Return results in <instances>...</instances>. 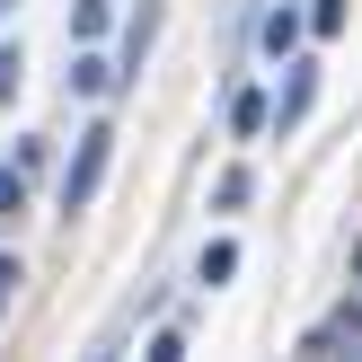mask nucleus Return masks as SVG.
Masks as SVG:
<instances>
[{
  "instance_id": "f257e3e1",
  "label": "nucleus",
  "mask_w": 362,
  "mask_h": 362,
  "mask_svg": "<svg viewBox=\"0 0 362 362\" xmlns=\"http://www.w3.org/2000/svg\"><path fill=\"white\" fill-rule=\"evenodd\" d=\"M106 168H115V124L98 115V124H80V141H71V159H62V186H53L62 212H88V204H98Z\"/></svg>"
},
{
  "instance_id": "f03ea898",
  "label": "nucleus",
  "mask_w": 362,
  "mask_h": 362,
  "mask_svg": "<svg viewBox=\"0 0 362 362\" xmlns=\"http://www.w3.org/2000/svg\"><path fill=\"white\" fill-rule=\"evenodd\" d=\"M318 106V62L300 53V62H283V88H274V133H300Z\"/></svg>"
},
{
  "instance_id": "7ed1b4c3",
  "label": "nucleus",
  "mask_w": 362,
  "mask_h": 362,
  "mask_svg": "<svg viewBox=\"0 0 362 362\" xmlns=\"http://www.w3.org/2000/svg\"><path fill=\"white\" fill-rule=\"evenodd\" d=\"M300 362H362V310H354V300H345V310L327 318V327H310Z\"/></svg>"
},
{
  "instance_id": "20e7f679",
  "label": "nucleus",
  "mask_w": 362,
  "mask_h": 362,
  "mask_svg": "<svg viewBox=\"0 0 362 362\" xmlns=\"http://www.w3.org/2000/svg\"><path fill=\"white\" fill-rule=\"evenodd\" d=\"M151 35H159V0H141V9L124 18V53H115V80H141V62H151Z\"/></svg>"
},
{
  "instance_id": "39448f33",
  "label": "nucleus",
  "mask_w": 362,
  "mask_h": 362,
  "mask_svg": "<svg viewBox=\"0 0 362 362\" xmlns=\"http://www.w3.org/2000/svg\"><path fill=\"white\" fill-rule=\"evenodd\" d=\"M230 274H239V239H204L194 247V292H221Z\"/></svg>"
},
{
  "instance_id": "423d86ee",
  "label": "nucleus",
  "mask_w": 362,
  "mask_h": 362,
  "mask_svg": "<svg viewBox=\"0 0 362 362\" xmlns=\"http://www.w3.org/2000/svg\"><path fill=\"white\" fill-rule=\"evenodd\" d=\"M106 27H115V0H71V45L80 53H98Z\"/></svg>"
},
{
  "instance_id": "0eeeda50",
  "label": "nucleus",
  "mask_w": 362,
  "mask_h": 362,
  "mask_svg": "<svg viewBox=\"0 0 362 362\" xmlns=\"http://www.w3.org/2000/svg\"><path fill=\"white\" fill-rule=\"evenodd\" d=\"M221 115H230V133H265V124H274V98H265V88H230V106H221Z\"/></svg>"
},
{
  "instance_id": "6e6552de",
  "label": "nucleus",
  "mask_w": 362,
  "mask_h": 362,
  "mask_svg": "<svg viewBox=\"0 0 362 362\" xmlns=\"http://www.w3.org/2000/svg\"><path fill=\"white\" fill-rule=\"evenodd\" d=\"M257 35H265V53H283V62H300L292 45L310 35V18H300V9H265V27H257Z\"/></svg>"
},
{
  "instance_id": "1a4fd4ad",
  "label": "nucleus",
  "mask_w": 362,
  "mask_h": 362,
  "mask_svg": "<svg viewBox=\"0 0 362 362\" xmlns=\"http://www.w3.org/2000/svg\"><path fill=\"white\" fill-rule=\"evenodd\" d=\"M71 88H80V98H106V88H124V80H115L106 53H80V62H71Z\"/></svg>"
},
{
  "instance_id": "9d476101",
  "label": "nucleus",
  "mask_w": 362,
  "mask_h": 362,
  "mask_svg": "<svg viewBox=\"0 0 362 362\" xmlns=\"http://www.w3.org/2000/svg\"><path fill=\"white\" fill-rule=\"evenodd\" d=\"M247 194H257V168H221V186H212V204H221V212H239Z\"/></svg>"
},
{
  "instance_id": "9b49d317",
  "label": "nucleus",
  "mask_w": 362,
  "mask_h": 362,
  "mask_svg": "<svg viewBox=\"0 0 362 362\" xmlns=\"http://www.w3.org/2000/svg\"><path fill=\"white\" fill-rule=\"evenodd\" d=\"M18 71H27V53H18V45H9V35H0V106H9V98H18Z\"/></svg>"
},
{
  "instance_id": "f8f14e48",
  "label": "nucleus",
  "mask_w": 362,
  "mask_h": 362,
  "mask_svg": "<svg viewBox=\"0 0 362 362\" xmlns=\"http://www.w3.org/2000/svg\"><path fill=\"white\" fill-rule=\"evenodd\" d=\"M310 35H345V0H310Z\"/></svg>"
},
{
  "instance_id": "ddd939ff",
  "label": "nucleus",
  "mask_w": 362,
  "mask_h": 362,
  "mask_svg": "<svg viewBox=\"0 0 362 362\" xmlns=\"http://www.w3.org/2000/svg\"><path fill=\"white\" fill-rule=\"evenodd\" d=\"M9 212H27V177H18V168H0V221H9Z\"/></svg>"
},
{
  "instance_id": "4468645a",
  "label": "nucleus",
  "mask_w": 362,
  "mask_h": 362,
  "mask_svg": "<svg viewBox=\"0 0 362 362\" xmlns=\"http://www.w3.org/2000/svg\"><path fill=\"white\" fill-rule=\"evenodd\" d=\"M151 362H186V336H177V327H159V336H151Z\"/></svg>"
},
{
  "instance_id": "2eb2a0df",
  "label": "nucleus",
  "mask_w": 362,
  "mask_h": 362,
  "mask_svg": "<svg viewBox=\"0 0 362 362\" xmlns=\"http://www.w3.org/2000/svg\"><path fill=\"white\" fill-rule=\"evenodd\" d=\"M9 292H18V257H0V318H9Z\"/></svg>"
},
{
  "instance_id": "dca6fc26",
  "label": "nucleus",
  "mask_w": 362,
  "mask_h": 362,
  "mask_svg": "<svg viewBox=\"0 0 362 362\" xmlns=\"http://www.w3.org/2000/svg\"><path fill=\"white\" fill-rule=\"evenodd\" d=\"M354 292H362V239H354Z\"/></svg>"
},
{
  "instance_id": "f3484780",
  "label": "nucleus",
  "mask_w": 362,
  "mask_h": 362,
  "mask_svg": "<svg viewBox=\"0 0 362 362\" xmlns=\"http://www.w3.org/2000/svg\"><path fill=\"white\" fill-rule=\"evenodd\" d=\"M9 9H18V0H0V18H9Z\"/></svg>"
},
{
  "instance_id": "a211bd4d",
  "label": "nucleus",
  "mask_w": 362,
  "mask_h": 362,
  "mask_svg": "<svg viewBox=\"0 0 362 362\" xmlns=\"http://www.w3.org/2000/svg\"><path fill=\"white\" fill-rule=\"evenodd\" d=\"M88 362H115V354H88Z\"/></svg>"
}]
</instances>
